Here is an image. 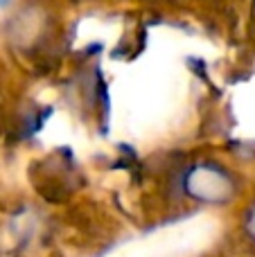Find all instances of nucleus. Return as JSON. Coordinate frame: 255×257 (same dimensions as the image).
I'll return each mask as SVG.
<instances>
[{"mask_svg":"<svg viewBox=\"0 0 255 257\" xmlns=\"http://www.w3.org/2000/svg\"><path fill=\"white\" fill-rule=\"evenodd\" d=\"M183 187L188 196L203 203H226L235 194V181L215 165H197L185 174Z\"/></svg>","mask_w":255,"mask_h":257,"instance_id":"f257e3e1","label":"nucleus"},{"mask_svg":"<svg viewBox=\"0 0 255 257\" xmlns=\"http://www.w3.org/2000/svg\"><path fill=\"white\" fill-rule=\"evenodd\" d=\"M246 230H248V235L255 239V208L248 212V219H246Z\"/></svg>","mask_w":255,"mask_h":257,"instance_id":"f03ea898","label":"nucleus"},{"mask_svg":"<svg viewBox=\"0 0 255 257\" xmlns=\"http://www.w3.org/2000/svg\"><path fill=\"white\" fill-rule=\"evenodd\" d=\"M9 3V0H0V7H5V5H7Z\"/></svg>","mask_w":255,"mask_h":257,"instance_id":"7ed1b4c3","label":"nucleus"}]
</instances>
